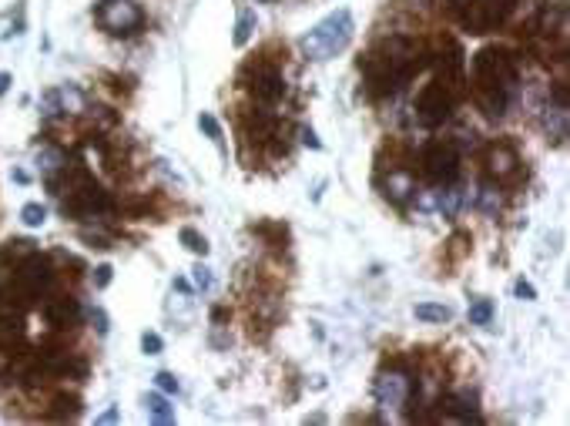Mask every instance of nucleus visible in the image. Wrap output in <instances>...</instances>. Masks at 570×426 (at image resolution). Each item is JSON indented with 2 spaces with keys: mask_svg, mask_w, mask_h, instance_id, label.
<instances>
[{
  "mask_svg": "<svg viewBox=\"0 0 570 426\" xmlns=\"http://www.w3.org/2000/svg\"><path fill=\"white\" fill-rule=\"evenodd\" d=\"M426 64H430V60L423 54V47H419L413 38H402V34H393V38L380 40V44L359 60L369 97L399 95Z\"/></svg>",
  "mask_w": 570,
  "mask_h": 426,
  "instance_id": "f257e3e1",
  "label": "nucleus"
},
{
  "mask_svg": "<svg viewBox=\"0 0 570 426\" xmlns=\"http://www.w3.org/2000/svg\"><path fill=\"white\" fill-rule=\"evenodd\" d=\"M473 81H476V101L487 117H503L510 97L516 95L520 71L516 60L507 47H483L473 58Z\"/></svg>",
  "mask_w": 570,
  "mask_h": 426,
  "instance_id": "f03ea898",
  "label": "nucleus"
},
{
  "mask_svg": "<svg viewBox=\"0 0 570 426\" xmlns=\"http://www.w3.org/2000/svg\"><path fill=\"white\" fill-rule=\"evenodd\" d=\"M352 31H356L352 14H349V10H336V14H329L325 20H319V24L299 40V47H302V54L309 60H329V58H336L339 51L349 47Z\"/></svg>",
  "mask_w": 570,
  "mask_h": 426,
  "instance_id": "7ed1b4c3",
  "label": "nucleus"
},
{
  "mask_svg": "<svg viewBox=\"0 0 570 426\" xmlns=\"http://www.w3.org/2000/svg\"><path fill=\"white\" fill-rule=\"evenodd\" d=\"M238 81H242V88H248V91L255 95V101H262V104H275V101H282V97L288 95V84H285L282 71H279L275 64H268L266 58L248 60L245 67H242V74H238Z\"/></svg>",
  "mask_w": 570,
  "mask_h": 426,
  "instance_id": "20e7f679",
  "label": "nucleus"
},
{
  "mask_svg": "<svg viewBox=\"0 0 570 426\" xmlns=\"http://www.w3.org/2000/svg\"><path fill=\"white\" fill-rule=\"evenodd\" d=\"M95 17L114 38H131V34H138L145 27V14L131 0H101L95 7Z\"/></svg>",
  "mask_w": 570,
  "mask_h": 426,
  "instance_id": "39448f33",
  "label": "nucleus"
},
{
  "mask_svg": "<svg viewBox=\"0 0 570 426\" xmlns=\"http://www.w3.org/2000/svg\"><path fill=\"white\" fill-rule=\"evenodd\" d=\"M419 165H423V174L433 185H450V181L459 178V148L453 141H433V145L423 148Z\"/></svg>",
  "mask_w": 570,
  "mask_h": 426,
  "instance_id": "423d86ee",
  "label": "nucleus"
},
{
  "mask_svg": "<svg viewBox=\"0 0 570 426\" xmlns=\"http://www.w3.org/2000/svg\"><path fill=\"white\" fill-rule=\"evenodd\" d=\"M413 372L396 363V366H389L386 372L376 376V383H373V396H376V403L382 409H399L409 396H413Z\"/></svg>",
  "mask_w": 570,
  "mask_h": 426,
  "instance_id": "0eeeda50",
  "label": "nucleus"
},
{
  "mask_svg": "<svg viewBox=\"0 0 570 426\" xmlns=\"http://www.w3.org/2000/svg\"><path fill=\"white\" fill-rule=\"evenodd\" d=\"M453 117V95L433 81V84H426L416 97V121L423 128H439V124H446Z\"/></svg>",
  "mask_w": 570,
  "mask_h": 426,
  "instance_id": "6e6552de",
  "label": "nucleus"
},
{
  "mask_svg": "<svg viewBox=\"0 0 570 426\" xmlns=\"http://www.w3.org/2000/svg\"><path fill=\"white\" fill-rule=\"evenodd\" d=\"M433 67H437V81L453 97L463 91V84H466V60H463V47L456 40H446L439 47V54L433 58Z\"/></svg>",
  "mask_w": 570,
  "mask_h": 426,
  "instance_id": "1a4fd4ad",
  "label": "nucleus"
},
{
  "mask_svg": "<svg viewBox=\"0 0 570 426\" xmlns=\"http://www.w3.org/2000/svg\"><path fill=\"white\" fill-rule=\"evenodd\" d=\"M527 38H567V7L560 0L540 3L527 20Z\"/></svg>",
  "mask_w": 570,
  "mask_h": 426,
  "instance_id": "9d476101",
  "label": "nucleus"
},
{
  "mask_svg": "<svg viewBox=\"0 0 570 426\" xmlns=\"http://www.w3.org/2000/svg\"><path fill=\"white\" fill-rule=\"evenodd\" d=\"M376 185L382 188V195L393 202V205H409L416 198V178L406 172L402 165H389V174L386 178H376Z\"/></svg>",
  "mask_w": 570,
  "mask_h": 426,
  "instance_id": "9b49d317",
  "label": "nucleus"
},
{
  "mask_svg": "<svg viewBox=\"0 0 570 426\" xmlns=\"http://www.w3.org/2000/svg\"><path fill=\"white\" fill-rule=\"evenodd\" d=\"M487 172L494 174V181H510L520 174V155L513 151L510 145L496 141L487 148Z\"/></svg>",
  "mask_w": 570,
  "mask_h": 426,
  "instance_id": "f8f14e48",
  "label": "nucleus"
},
{
  "mask_svg": "<svg viewBox=\"0 0 570 426\" xmlns=\"http://www.w3.org/2000/svg\"><path fill=\"white\" fill-rule=\"evenodd\" d=\"M439 416L453 420V423H480V409H476V400L470 393H450L439 400Z\"/></svg>",
  "mask_w": 570,
  "mask_h": 426,
  "instance_id": "ddd939ff",
  "label": "nucleus"
},
{
  "mask_svg": "<svg viewBox=\"0 0 570 426\" xmlns=\"http://www.w3.org/2000/svg\"><path fill=\"white\" fill-rule=\"evenodd\" d=\"M544 131L553 145H564L567 141V104H553L547 101V111H544Z\"/></svg>",
  "mask_w": 570,
  "mask_h": 426,
  "instance_id": "4468645a",
  "label": "nucleus"
},
{
  "mask_svg": "<svg viewBox=\"0 0 570 426\" xmlns=\"http://www.w3.org/2000/svg\"><path fill=\"white\" fill-rule=\"evenodd\" d=\"M473 205L483 215H496V208L503 205V195H500V181H483L473 195Z\"/></svg>",
  "mask_w": 570,
  "mask_h": 426,
  "instance_id": "2eb2a0df",
  "label": "nucleus"
},
{
  "mask_svg": "<svg viewBox=\"0 0 570 426\" xmlns=\"http://www.w3.org/2000/svg\"><path fill=\"white\" fill-rule=\"evenodd\" d=\"M77 306H74V299H51L47 302V319L54 322V326H71V322H77Z\"/></svg>",
  "mask_w": 570,
  "mask_h": 426,
  "instance_id": "dca6fc26",
  "label": "nucleus"
},
{
  "mask_svg": "<svg viewBox=\"0 0 570 426\" xmlns=\"http://www.w3.org/2000/svg\"><path fill=\"white\" fill-rule=\"evenodd\" d=\"M145 407H148V413H152L154 423H174V407H171L161 393H148Z\"/></svg>",
  "mask_w": 570,
  "mask_h": 426,
  "instance_id": "f3484780",
  "label": "nucleus"
},
{
  "mask_svg": "<svg viewBox=\"0 0 570 426\" xmlns=\"http://www.w3.org/2000/svg\"><path fill=\"white\" fill-rule=\"evenodd\" d=\"M57 101H60V111H71V115H81L84 111V95L77 91V88H60L57 91Z\"/></svg>",
  "mask_w": 570,
  "mask_h": 426,
  "instance_id": "a211bd4d",
  "label": "nucleus"
},
{
  "mask_svg": "<svg viewBox=\"0 0 570 426\" xmlns=\"http://www.w3.org/2000/svg\"><path fill=\"white\" fill-rule=\"evenodd\" d=\"M416 319H423V322H450V319H453V312L446 309V306L419 302V306H416Z\"/></svg>",
  "mask_w": 570,
  "mask_h": 426,
  "instance_id": "6ab92c4d",
  "label": "nucleus"
},
{
  "mask_svg": "<svg viewBox=\"0 0 570 426\" xmlns=\"http://www.w3.org/2000/svg\"><path fill=\"white\" fill-rule=\"evenodd\" d=\"M20 222H24L27 229H40V225L47 222V208L38 205V202H27V205L20 208Z\"/></svg>",
  "mask_w": 570,
  "mask_h": 426,
  "instance_id": "aec40b11",
  "label": "nucleus"
},
{
  "mask_svg": "<svg viewBox=\"0 0 570 426\" xmlns=\"http://www.w3.org/2000/svg\"><path fill=\"white\" fill-rule=\"evenodd\" d=\"M490 319H494V302L490 299H476L470 306V322L473 326H490Z\"/></svg>",
  "mask_w": 570,
  "mask_h": 426,
  "instance_id": "412c9836",
  "label": "nucleus"
},
{
  "mask_svg": "<svg viewBox=\"0 0 570 426\" xmlns=\"http://www.w3.org/2000/svg\"><path fill=\"white\" fill-rule=\"evenodd\" d=\"M178 238H181V245H185L188 252H195V255H209V242H205L202 235L195 232V229H181V235H178Z\"/></svg>",
  "mask_w": 570,
  "mask_h": 426,
  "instance_id": "4be33fe9",
  "label": "nucleus"
},
{
  "mask_svg": "<svg viewBox=\"0 0 570 426\" xmlns=\"http://www.w3.org/2000/svg\"><path fill=\"white\" fill-rule=\"evenodd\" d=\"M252 31H255V14H252V10H245V14L238 17V24H235V44H238V47H242V44H248Z\"/></svg>",
  "mask_w": 570,
  "mask_h": 426,
  "instance_id": "5701e85b",
  "label": "nucleus"
},
{
  "mask_svg": "<svg viewBox=\"0 0 570 426\" xmlns=\"http://www.w3.org/2000/svg\"><path fill=\"white\" fill-rule=\"evenodd\" d=\"M198 128L211 138V141H222V128H218V121L211 115H198Z\"/></svg>",
  "mask_w": 570,
  "mask_h": 426,
  "instance_id": "b1692460",
  "label": "nucleus"
},
{
  "mask_svg": "<svg viewBox=\"0 0 570 426\" xmlns=\"http://www.w3.org/2000/svg\"><path fill=\"white\" fill-rule=\"evenodd\" d=\"M141 349H145L148 356H158V352L165 349V343H161V336H158V332H145V336H141Z\"/></svg>",
  "mask_w": 570,
  "mask_h": 426,
  "instance_id": "393cba45",
  "label": "nucleus"
},
{
  "mask_svg": "<svg viewBox=\"0 0 570 426\" xmlns=\"http://www.w3.org/2000/svg\"><path fill=\"white\" fill-rule=\"evenodd\" d=\"M154 386L161 389V393H178V379H174V372H158L154 376Z\"/></svg>",
  "mask_w": 570,
  "mask_h": 426,
  "instance_id": "a878e982",
  "label": "nucleus"
},
{
  "mask_svg": "<svg viewBox=\"0 0 570 426\" xmlns=\"http://www.w3.org/2000/svg\"><path fill=\"white\" fill-rule=\"evenodd\" d=\"M111 275H114V269L104 262V265H97L95 269V289H108L111 286Z\"/></svg>",
  "mask_w": 570,
  "mask_h": 426,
  "instance_id": "bb28decb",
  "label": "nucleus"
},
{
  "mask_svg": "<svg viewBox=\"0 0 570 426\" xmlns=\"http://www.w3.org/2000/svg\"><path fill=\"white\" fill-rule=\"evenodd\" d=\"M40 108H44V117H57V115H60V101H57V91H47Z\"/></svg>",
  "mask_w": 570,
  "mask_h": 426,
  "instance_id": "cd10ccee",
  "label": "nucleus"
},
{
  "mask_svg": "<svg viewBox=\"0 0 570 426\" xmlns=\"http://www.w3.org/2000/svg\"><path fill=\"white\" fill-rule=\"evenodd\" d=\"M191 272H195V286H198L202 292H209V286H211V272L205 269V265H195Z\"/></svg>",
  "mask_w": 570,
  "mask_h": 426,
  "instance_id": "c85d7f7f",
  "label": "nucleus"
},
{
  "mask_svg": "<svg viewBox=\"0 0 570 426\" xmlns=\"http://www.w3.org/2000/svg\"><path fill=\"white\" fill-rule=\"evenodd\" d=\"M91 322H95L97 336H108V316H104V309H91Z\"/></svg>",
  "mask_w": 570,
  "mask_h": 426,
  "instance_id": "c756f323",
  "label": "nucleus"
},
{
  "mask_svg": "<svg viewBox=\"0 0 570 426\" xmlns=\"http://www.w3.org/2000/svg\"><path fill=\"white\" fill-rule=\"evenodd\" d=\"M513 292H516V299H523V302H530V299H537V292H533V286H530V282H523V279H520V282L513 286Z\"/></svg>",
  "mask_w": 570,
  "mask_h": 426,
  "instance_id": "7c9ffc66",
  "label": "nucleus"
},
{
  "mask_svg": "<svg viewBox=\"0 0 570 426\" xmlns=\"http://www.w3.org/2000/svg\"><path fill=\"white\" fill-rule=\"evenodd\" d=\"M299 135H302V145H309V148H323V145H319V138H316V131H312V128H302Z\"/></svg>",
  "mask_w": 570,
  "mask_h": 426,
  "instance_id": "2f4dec72",
  "label": "nucleus"
},
{
  "mask_svg": "<svg viewBox=\"0 0 570 426\" xmlns=\"http://www.w3.org/2000/svg\"><path fill=\"white\" fill-rule=\"evenodd\" d=\"M117 416H121L117 409H108V413H101V416H97V423H117Z\"/></svg>",
  "mask_w": 570,
  "mask_h": 426,
  "instance_id": "473e14b6",
  "label": "nucleus"
},
{
  "mask_svg": "<svg viewBox=\"0 0 570 426\" xmlns=\"http://www.w3.org/2000/svg\"><path fill=\"white\" fill-rule=\"evenodd\" d=\"M14 84V78L7 74V71H0V95H7V88Z\"/></svg>",
  "mask_w": 570,
  "mask_h": 426,
  "instance_id": "72a5a7b5",
  "label": "nucleus"
},
{
  "mask_svg": "<svg viewBox=\"0 0 570 426\" xmlns=\"http://www.w3.org/2000/svg\"><path fill=\"white\" fill-rule=\"evenodd\" d=\"M14 181H20V185H27V181H31V174H27V172H20V168H17V172H14Z\"/></svg>",
  "mask_w": 570,
  "mask_h": 426,
  "instance_id": "f704fd0d",
  "label": "nucleus"
},
{
  "mask_svg": "<svg viewBox=\"0 0 570 426\" xmlns=\"http://www.w3.org/2000/svg\"><path fill=\"white\" fill-rule=\"evenodd\" d=\"M174 289L181 292V295H188V282L185 279H174Z\"/></svg>",
  "mask_w": 570,
  "mask_h": 426,
  "instance_id": "c9c22d12",
  "label": "nucleus"
}]
</instances>
